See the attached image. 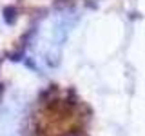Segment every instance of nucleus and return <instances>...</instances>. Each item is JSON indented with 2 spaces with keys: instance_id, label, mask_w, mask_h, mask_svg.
Listing matches in <instances>:
<instances>
[{
  "instance_id": "f257e3e1",
  "label": "nucleus",
  "mask_w": 145,
  "mask_h": 136,
  "mask_svg": "<svg viewBox=\"0 0 145 136\" xmlns=\"http://www.w3.org/2000/svg\"><path fill=\"white\" fill-rule=\"evenodd\" d=\"M76 24L72 9H56L38 22L27 45V56L40 71H51L58 65L62 51Z\"/></svg>"
},
{
  "instance_id": "f03ea898",
  "label": "nucleus",
  "mask_w": 145,
  "mask_h": 136,
  "mask_svg": "<svg viewBox=\"0 0 145 136\" xmlns=\"http://www.w3.org/2000/svg\"><path fill=\"white\" fill-rule=\"evenodd\" d=\"M25 112V98L9 93L0 102V136H20L22 120Z\"/></svg>"
}]
</instances>
